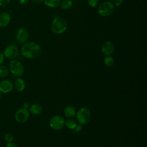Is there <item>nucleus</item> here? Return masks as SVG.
<instances>
[{"instance_id":"1","label":"nucleus","mask_w":147,"mask_h":147,"mask_svg":"<svg viewBox=\"0 0 147 147\" xmlns=\"http://www.w3.org/2000/svg\"><path fill=\"white\" fill-rule=\"evenodd\" d=\"M21 53L24 57L29 59H34L38 57L41 53L40 47L34 42H26L21 48Z\"/></svg>"},{"instance_id":"2","label":"nucleus","mask_w":147,"mask_h":147,"mask_svg":"<svg viewBox=\"0 0 147 147\" xmlns=\"http://www.w3.org/2000/svg\"><path fill=\"white\" fill-rule=\"evenodd\" d=\"M67 27V21L64 18L60 17L54 18L51 24V30L52 32L57 34L63 33L66 30Z\"/></svg>"},{"instance_id":"3","label":"nucleus","mask_w":147,"mask_h":147,"mask_svg":"<svg viewBox=\"0 0 147 147\" xmlns=\"http://www.w3.org/2000/svg\"><path fill=\"white\" fill-rule=\"evenodd\" d=\"M76 113L77 119L80 124L86 125L90 122L91 114L90 110L87 107L80 108Z\"/></svg>"},{"instance_id":"4","label":"nucleus","mask_w":147,"mask_h":147,"mask_svg":"<svg viewBox=\"0 0 147 147\" xmlns=\"http://www.w3.org/2000/svg\"><path fill=\"white\" fill-rule=\"evenodd\" d=\"M114 11V6L109 1L103 2L100 3L98 8V13L103 17L110 16Z\"/></svg>"},{"instance_id":"5","label":"nucleus","mask_w":147,"mask_h":147,"mask_svg":"<svg viewBox=\"0 0 147 147\" xmlns=\"http://www.w3.org/2000/svg\"><path fill=\"white\" fill-rule=\"evenodd\" d=\"M9 71L14 76H20L24 72V68L20 61L13 59L9 63Z\"/></svg>"},{"instance_id":"6","label":"nucleus","mask_w":147,"mask_h":147,"mask_svg":"<svg viewBox=\"0 0 147 147\" xmlns=\"http://www.w3.org/2000/svg\"><path fill=\"white\" fill-rule=\"evenodd\" d=\"M65 120L64 118L60 115H55L51 118L49 121L50 127L55 130L61 129L64 126Z\"/></svg>"},{"instance_id":"7","label":"nucleus","mask_w":147,"mask_h":147,"mask_svg":"<svg viewBox=\"0 0 147 147\" xmlns=\"http://www.w3.org/2000/svg\"><path fill=\"white\" fill-rule=\"evenodd\" d=\"M3 54L5 57L8 59H14L18 55V48L15 45H9L5 48Z\"/></svg>"},{"instance_id":"8","label":"nucleus","mask_w":147,"mask_h":147,"mask_svg":"<svg viewBox=\"0 0 147 147\" xmlns=\"http://www.w3.org/2000/svg\"><path fill=\"white\" fill-rule=\"evenodd\" d=\"M29 117V112L24 107L19 109L15 114V119L19 123L25 122Z\"/></svg>"},{"instance_id":"9","label":"nucleus","mask_w":147,"mask_h":147,"mask_svg":"<svg viewBox=\"0 0 147 147\" xmlns=\"http://www.w3.org/2000/svg\"><path fill=\"white\" fill-rule=\"evenodd\" d=\"M29 38V33L28 30L24 28H20L16 33V39L20 44H24L27 42Z\"/></svg>"},{"instance_id":"10","label":"nucleus","mask_w":147,"mask_h":147,"mask_svg":"<svg viewBox=\"0 0 147 147\" xmlns=\"http://www.w3.org/2000/svg\"><path fill=\"white\" fill-rule=\"evenodd\" d=\"M102 53L106 56H110L113 53L115 50L114 44L110 41H105L101 47Z\"/></svg>"},{"instance_id":"11","label":"nucleus","mask_w":147,"mask_h":147,"mask_svg":"<svg viewBox=\"0 0 147 147\" xmlns=\"http://www.w3.org/2000/svg\"><path fill=\"white\" fill-rule=\"evenodd\" d=\"M13 88V83L8 80H3L0 82V91L3 93L10 92Z\"/></svg>"},{"instance_id":"12","label":"nucleus","mask_w":147,"mask_h":147,"mask_svg":"<svg viewBox=\"0 0 147 147\" xmlns=\"http://www.w3.org/2000/svg\"><path fill=\"white\" fill-rule=\"evenodd\" d=\"M11 17L9 13L4 11L0 14V27L5 28L7 26L10 22Z\"/></svg>"},{"instance_id":"13","label":"nucleus","mask_w":147,"mask_h":147,"mask_svg":"<svg viewBox=\"0 0 147 147\" xmlns=\"http://www.w3.org/2000/svg\"><path fill=\"white\" fill-rule=\"evenodd\" d=\"M76 113L75 107L71 105L67 106L64 110V114L67 118L74 117Z\"/></svg>"},{"instance_id":"14","label":"nucleus","mask_w":147,"mask_h":147,"mask_svg":"<svg viewBox=\"0 0 147 147\" xmlns=\"http://www.w3.org/2000/svg\"><path fill=\"white\" fill-rule=\"evenodd\" d=\"M16 89L18 91H22L25 88V82L22 78H18L14 81V85Z\"/></svg>"},{"instance_id":"15","label":"nucleus","mask_w":147,"mask_h":147,"mask_svg":"<svg viewBox=\"0 0 147 147\" xmlns=\"http://www.w3.org/2000/svg\"><path fill=\"white\" fill-rule=\"evenodd\" d=\"M42 111V106L38 104L34 103L29 107V111L33 115H39Z\"/></svg>"},{"instance_id":"16","label":"nucleus","mask_w":147,"mask_h":147,"mask_svg":"<svg viewBox=\"0 0 147 147\" xmlns=\"http://www.w3.org/2000/svg\"><path fill=\"white\" fill-rule=\"evenodd\" d=\"M45 5L51 7H57L60 5V0H44Z\"/></svg>"},{"instance_id":"17","label":"nucleus","mask_w":147,"mask_h":147,"mask_svg":"<svg viewBox=\"0 0 147 147\" xmlns=\"http://www.w3.org/2000/svg\"><path fill=\"white\" fill-rule=\"evenodd\" d=\"M64 124L69 129H74L77 125V123L76 121L72 119V118H68L67 119L65 120Z\"/></svg>"},{"instance_id":"18","label":"nucleus","mask_w":147,"mask_h":147,"mask_svg":"<svg viewBox=\"0 0 147 147\" xmlns=\"http://www.w3.org/2000/svg\"><path fill=\"white\" fill-rule=\"evenodd\" d=\"M72 6V2L71 0H63L60 3V8L63 10H68L70 9Z\"/></svg>"},{"instance_id":"19","label":"nucleus","mask_w":147,"mask_h":147,"mask_svg":"<svg viewBox=\"0 0 147 147\" xmlns=\"http://www.w3.org/2000/svg\"><path fill=\"white\" fill-rule=\"evenodd\" d=\"M9 69L6 65H0V78H5L8 75Z\"/></svg>"},{"instance_id":"20","label":"nucleus","mask_w":147,"mask_h":147,"mask_svg":"<svg viewBox=\"0 0 147 147\" xmlns=\"http://www.w3.org/2000/svg\"><path fill=\"white\" fill-rule=\"evenodd\" d=\"M103 61H104L105 64L107 67H112L114 65V59L112 57L110 56H106L104 58Z\"/></svg>"},{"instance_id":"21","label":"nucleus","mask_w":147,"mask_h":147,"mask_svg":"<svg viewBox=\"0 0 147 147\" xmlns=\"http://www.w3.org/2000/svg\"><path fill=\"white\" fill-rule=\"evenodd\" d=\"M87 3L90 7H95L98 5L99 0H88Z\"/></svg>"},{"instance_id":"22","label":"nucleus","mask_w":147,"mask_h":147,"mask_svg":"<svg viewBox=\"0 0 147 147\" xmlns=\"http://www.w3.org/2000/svg\"><path fill=\"white\" fill-rule=\"evenodd\" d=\"M14 138L13 136L10 133H7L5 136V140L7 142H11L13 141Z\"/></svg>"},{"instance_id":"23","label":"nucleus","mask_w":147,"mask_h":147,"mask_svg":"<svg viewBox=\"0 0 147 147\" xmlns=\"http://www.w3.org/2000/svg\"><path fill=\"white\" fill-rule=\"evenodd\" d=\"M10 2V0H0V6L3 7L7 6Z\"/></svg>"},{"instance_id":"24","label":"nucleus","mask_w":147,"mask_h":147,"mask_svg":"<svg viewBox=\"0 0 147 147\" xmlns=\"http://www.w3.org/2000/svg\"><path fill=\"white\" fill-rule=\"evenodd\" d=\"M123 0H111V3L114 6H119L122 5Z\"/></svg>"},{"instance_id":"25","label":"nucleus","mask_w":147,"mask_h":147,"mask_svg":"<svg viewBox=\"0 0 147 147\" xmlns=\"http://www.w3.org/2000/svg\"><path fill=\"white\" fill-rule=\"evenodd\" d=\"M5 60V56L3 53H0V65H1Z\"/></svg>"},{"instance_id":"26","label":"nucleus","mask_w":147,"mask_h":147,"mask_svg":"<svg viewBox=\"0 0 147 147\" xmlns=\"http://www.w3.org/2000/svg\"><path fill=\"white\" fill-rule=\"evenodd\" d=\"M6 147H18V146L16 144L11 142H8Z\"/></svg>"},{"instance_id":"27","label":"nucleus","mask_w":147,"mask_h":147,"mask_svg":"<svg viewBox=\"0 0 147 147\" xmlns=\"http://www.w3.org/2000/svg\"><path fill=\"white\" fill-rule=\"evenodd\" d=\"M19 2L22 5H26L27 4L30 0H18Z\"/></svg>"},{"instance_id":"28","label":"nucleus","mask_w":147,"mask_h":147,"mask_svg":"<svg viewBox=\"0 0 147 147\" xmlns=\"http://www.w3.org/2000/svg\"><path fill=\"white\" fill-rule=\"evenodd\" d=\"M35 4H37V5H38V4H40L42 3V2L44 1V0H31Z\"/></svg>"},{"instance_id":"29","label":"nucleus","mask_w":147,"mask_h":147,"mask_svg":"<svg viewBox=\"0 0 147 147\" xmlns=\"http://www.w3.org/2000/svg\"><path fill=\"white\" fill-rule=\"evenodd\" d=\"M23 106H24V108L27 109V108H28V107H30V106H29V103L28 102H25V103H24V105H23Z\"/></svg>"},{"instance_id":"30","label":"nucleus","mask_w":147,"mask_h":147,"mask_svg":"<svg viewBox=\"0 0 147 147\" xmlns=\"http://www.w3.org/2000/svg\"><path fill=\"white\" fill-rule=\"evenodd\" d=\"M1 92L0 91V98H1Z\"/></svg>"},{"instance_id":"31","label":"nucleus","mask_w":147,"mask_h":147,"mask_svg":"<svg viewBox=\"0 0 147 147\" xmlns=\"http://www.w3.org/2000/svg\"><path fill=\"white\" fill-rule=\"evenodd\" d=\"M127 147H132V146H127Z\"/></svg>"}]
</instances>
